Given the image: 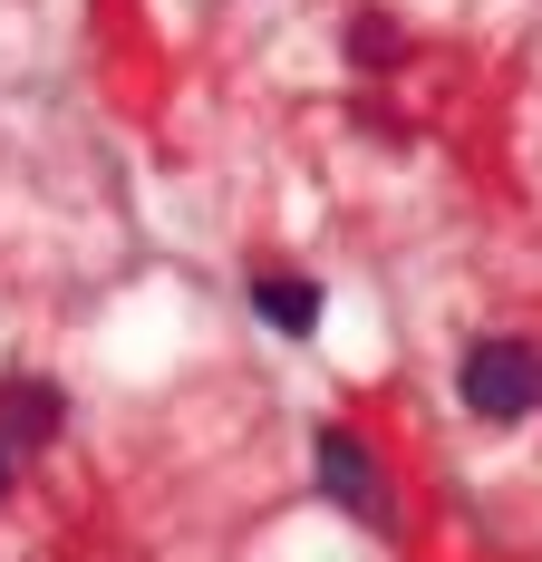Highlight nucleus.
Here are the masks:
<instances>
[{"mask_svg":"<svg viewBox=\"0 0 542 562\" xmlns=\"http://www.w3.org/2000/svg\"><path fill=\"white\" fill-rule=\"evenodd\" d=\"M455 397L485 417V427H523L542 407V349L533 339H475L455 359Z\"/></svg>","mask_w":542,"mask_h":562,"instance_id":"1","label":"nucleus"},{"mask_svg":"<svg viewBox=\"0 0 542 562\" xmlns=\"http://www.w3.org/2000/svg\"><path fill=\"white\" fill-rule=\"evenodd\" d=\"M320 485L359 514V524H387V485H379V465H369V447H359L349 427H320Z\"/></svg>","mask_w":542,"mask_h":562,"instance_id":"2","label":"nucleus"},{"mask_svg":"<svg viewBox=\"0 0 542 562\" xmlns=\"http://www.w3.org/2000/svg\"><path fill=\"white\" fill-rule=\"evenodd\" d=\"M252 311H262L281 339H310L320 330V281L291 272V262H262V272H252Z\"/></svg>","mask_w":542,"mask_h":562,"instance_id":"3","label":"nucleus"},{"mask_svg":"<svg viewBox=\"0 0 542 562\" xmlns=\"http://www.w3.org/2000/svg\"><path fill=\"white\" fill-rule=\"evenodd\" d=\"M68 427V397L49 379H0V447H49Z\"/></svg>","mask_w":542,"mask_h":562,"instance_id":"4","label":"nucleus"},{"mask_svg":"<svg viewBox=\"0 0 542 562\" xmlns=\"http://www.w3.org/2000/svg\"><path fill=\"white\" fill-rule=\"evenodd\" d=\"M349 58L379 78V68H397V58H407V30H397L387 10H359V20H349Z\"/></svg>","mask_w":542,"mask_h":562,"instance_id":"5","label":"nucleus"},{"mask_svg":"<svg viewBox=\"0 0 542 562\" xmlns=\"http://www.w3.org/2000/svg\"><path fill=\"white\" fill-rule=\"evenodd\" d=\"M0 495H10V447H0Z\"/></svg>","mask_w":542,"mask_h":562,"instance_id":"6","label":"nucleus"}]
</instances>
